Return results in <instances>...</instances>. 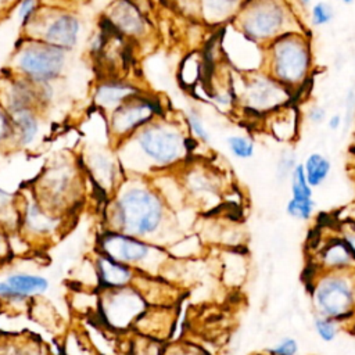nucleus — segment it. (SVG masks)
<instances>
[{"mask_svg":"<svg viewBox=\"0 0 355 355\" xmlns=\"http://www.w3.org/2000/svg\"><path fill=\"white\" fill-rule=\"evenodd\" d=\"M178 320V306H154L148 305L137 319L132 333L168 343Z\"/></svg>","mask_w":355,"mask_h":355,"instance_id":"nucleus-20","label":"nucleus"},{"mask_svg":"<svg viewBox=\"0 0 355 355\" xmlns=\"http://www.w3.org/2000/svg\"><path fill=\"white\" fill-rule=\"evenodd\" d=\"M262 118L263 128L277 141L293 143L297 140L300 133L301 112L294 101L269 112Z\"/></svg>","mask_w":355,"mask_h":355,"instance_id":"nucleus-24","label":"nucleus"},{"mask_svg":"<svg viewBox=\"0 0 355 355\" xmlns=\"http://www.w3.org/2000/svg\"><path fill=\"white\" fill-rule=\"evenodd\" d=\"M308 295L313 313L334 319L341 324L355 315V273L312 270Z\"/></svg>","mask_w":355,"mask_h":355,"instance_id":"nucleus-6","label":"nucleus"},{"mask_svg":"<svg viewBox=\"0 0 355 355\" xmlns=\"http://www.w3.org/2000/svg\"><path fill=\"white\" fill-rule=\"evenodd\" d=\"M17 3H18V0H0V18L7 15L8 12H11Z\"/></svg>","mask_w":355,"mask_h":355,"instance_id":"nucleus-47","label":"nucleus"},{"mask_svg":"<svg viewBox=\"0 0 355 355\" xmlns=\"http://www.w3.org/2000/svg\"><path fill=\"white\" fill-rule=\"evenodd\" d=\"M304 116H305V119L309 123L320 125V123H323L327 119V111H326V108L323 105L313 103V104L306 107Z\"/></svg>","mask_w":355,"mask_h":355,"instance_id":"nucleus-43","label":"nucleus"},{"mask_svg":"<svg viewBox=\"0 0 355 355\" xmlns=\"http://www.w3.org/2000/svg\"><path fill=\"white\" fill-rule=\"evenodd\" d=\"M344 326L347 327L348 331H351L352 334H355V315H354V318H352L349 322H347Z\"/></svg>","mask_w":355,"mask_h":355,"instance_id":"nucleus-49","label":"nucleus"},{"mask_svg":"<svg viewBox=\"0 0 355 355\" xmlns=\"http://www.w3.org/2000/svg\"><path fill=\"white\" fill-rule=\"evenodd\" d=\"M230 25L261 47L284 33L306 31L290 0H245Z\"/></svg>","mask_w":355,"mask_h":355,"instance_id":"nucleus-5","label":"nucleus"},{"mask_svg":"<svg viewBox=\"0 0 355 355\" xmlns=\"http://www.w3.org/2000/svg\"><path fill=\"white\" fill-rule=\"evenodd\" d=\"M8 236L10 234L0 230V259H6L11 254V243Z\"/></svg>","mask_w":355,"mask_h":355,"instance_id":"nucleus-45","label":"nucleus"},{"mask_svg":"<svg viewBox=\"0 0 355 355\" xmlns=\"http://www.w3.org/2000/svg\"><path fill=\"white\" fill-rule=\"evenodd\" d=\"M327 126L330 130H338L343 126V115L341 114H333L327 119Z\"/></svg>","mask_w":355,"mask_h":355,"instance_id":"nucleus-46","label":"nucleus"},{"mask_svg":"<svg viewBox=\"0 0 355 355\" xmlns=\"http://www.w3.org/2000/svg\"><path fill=\"white\" fill-rule=\"evenodd\" d=\"M301 165H302L305 178L312 189L322 186L327 180V178L331 172L330 158L318 151L311 153L304 159V162H301Z\"/></svg>","mask_w":355,"mask_h":355,"instance_id":"nucleus-27","label":"nucleus"},{"mask_svg":"<svg viewBox=\"0 0 355 355\" xmlns=\"http://www.w3.org/2000/svg\"><path fill=\"white\" fill-rule=\"evenodd\" d=\"M161 115H164V108L159 98L143 90L104 118L110 144L115 148L140 128Z\"/></svg>","mask_w":355,"mask_h":355,"instance_id":"nucleus-13","label":"nucleus"},{"mask_svg":"<svg viewBox=\"0 0 355 355\" xmlns=\"http://www.w3.org/2000/svg\"><path fill=\"white\" fill-rule=\"evenodd\" d=\"M68 62L69 51L21 37L6 69L35 83H55L65 75Z\"/></svg>","mask_w":355,"mask_h":355,"instance_id":"nucleus-8","label":"nucleus"},{"mask_svg":"<svg viewBox=\"0 0 355 355\" xmlns=\"http://www.w3.org/2000/svg\"><path fill=\"white\" fill-rule=\"evenodd\" d=\"M40 6V0H18V3L14 7V12L19 29L25 28L33 19Z\"/></svg>","mask_w":355,"mask_h":355,"instance_id":"nucleus-38","label":"nucleus"},{"mask_svg":"<svg viewBox=\"0 0 355 355\" xmlns=\"http://www.w3.org/2000/svg\"><path fill=\"white\" fill-rule=\"evenodd\" d=\"M103 229L121 232L165 247L184 236L178 212L164 200L150 178L125 175L104 201Z\"/></svg>","mask_w":355,"mask_h":355,"instance_id":"nucleus-1","label":"nucleus"},{"mask_svg":"<svg viewBox=\"0 0 355 355\" xmlns=\"http://www.w3.org/2000/svg\"><path fill=\"white\" fill-rule=\"evenodd\" d=\"M232 82L236 94V105L257 116H265L294 101V94L263 69L244 73L236 72V75L232 76Z\"/></svg>","mask_w":355,"mask_h":355,"instance_id":"nucleus-9","label":"nucleus"},{"mask_svg":"<svg viewBox=\"0 0 355 355\" xmlns=\"http://www.w3.org/2000/svg\"><path fill=\"white\" fill-rule=\"evenodd\" d=\"M80 17L64 6L42 4L33 19L21 29V37L39 40L65 51H73L82 35Z\"/></svg>","mask_w":355,"mask_h":355,"instance_id":"nucleus-10","label":"nucleus"},{"mask_svg":"<svg viewBox=\"0 0 355 355\" xmlns=\"http://www.w3.org/2000/svg\"><path fill=\"white\" fill-rule=\"evenodd\" d=\"M87 182L78 154L60 151L43 165L28 186L44 208L71 218L85 202Z\"/></svg>","mask_w":355,"mask_h":355,"instance_id":"nucleus-3","label":"nucleus"},{"mask_svg":"<svg viewBox=\"0 0 355 355\" xmlns=\"http://www.w3.org/2000/svg\"><path fill=\"white\" fill-rule=\"evenodd\" d=\"M262 69L295 97L309 82L313 71L312 43L308 32H288L265 46Z\"/></svg>","mask_w":355,"mask_h":355,"instance_id":"nucleus-4","label":"nucleus"},{"mask_svg":"<svg viewBox=\"0 0 355 355\" xmlns=\"http://www.w3.org/2000/svg\"><path fill=\"white\" fill-rule=\"evenodd\" d=\"M348 151H349L352 159L355 161V129H354V135H352V140H351V144L348 147Z\"/></svg>","mask_w":355,"mask_h":355,"instance_id":"nucleus-48","label":"nucleus"},{"mask_svg":"<svg viewBox=\"0 0 355 355\" xmlns=\"http://www.w3.org/2000/svg\"><path fill=\"white\" fill-rule=\"evenodd\" d=\"M316 209V202L313 198H294L290 197L286 204V214L301 222H306L313 218Z\"/></svg>","mask_w":355,"mask_h":355,"instance_id":"nucleus-33","label":"nucleus"},{"mask_svg":"<svg viewBox=\"0 0 355 355\" xmlns=\"http://www.w3.org/2000/svg\"><path fill=\"white\" fill-rule=\"evenodd\" d=\"M245 0H200V19L211 26L229 25Z\"/></svg>","mask_w":355,"mask_h":355,"instance_id":"nucleus-26","label":"nucleus"},{"mask_svg":"<svg viewBox=\"0 0 355 355\" xmlns=\"http://www.w3.org/2000/svg\"><path fill=\"white\" fill-rule=\"evenodd\" d=\"M18 202L17 193L0 186V230L11 234L18 232Z\"/></svg>","mask_w":355,"mask_h":355,"instance_id":"nucleus-28","label":"nucleus"},{"mask_svg":"<svg viewBox=\"0 0 355 355\" xmlns=\"http://www.w3.org/2000/svg\"><path fill=\"white\" fill-rule=\"evenodd\" d=\"M345 219H349V220L355 222V204L349 208V212H348V215H347V218H345Z\"/></svg>","mask_w":355,"mask_h":355,"instance_id":"nucleus-50","label":"nucleus"},{"mask_svg":"<svg viewBox=\"0 0 355 355\" xmlns=\"http://www.w3.org/2000/svg\"><path fill=\"white\" fill-rule=\"evenodd\" d=\"M143 90L144 89H141L137 83L122 76L100 78L92 92V105L103 118H105L126 100L135 97Z\"/></svg>","mask_w":355,"mask_h":355,"instance_id":"nucleus-18","label":"nucleus"},{"mask_svg":"<svg viewBox=\"0 0 355 355\" xmlns=\"http://www.w3.org/2000/svg\"><path fill=\"white\" fill-rule=\"evenodd\" d=\"M297 3H300L302 7H309L311 6V3H312V0H297Z\"/></svg>","mask_w":355,"mask_h":355,"instance_id":"nucleus-51","label":"nucleus"},{"mask_svg":"<svg viewBox=\"0 0 355 355\" xmlns=\"http://www.w3.org/2000/svg\"><path fill=\"white\" fill-rule=\"evenodd\" d=\"M93 265L97 288H119L133 286L137 276V272L133 268L98 252L94 254Z\"/></svg>","mask_w":355,"mask_h":355,"instance_id":"nucleus-25","label":"nucleus"},{"mask_svg":"<svg viewBox=\"0 0 355 355\" xmlns=\"http://www.w3.org/2000/svg\"><path fill=\"white\" fill-rule=\"evenodd\" d=\"M148 304L135 286L96 290V319L118 334H129Z\"/></svg>","mask_w":355,"mask_h":355,"instance_id":"nucleus-11","label":"nucleus"},{"mask_svg":"<svg viewBox=\"0 0 355 355\" xmlns=\"http://www.w3.org/2000/svg\"><path fill=\"white\" fill-rule=\"evenodd\" d=\"M54 94V83H35L7 69L0 73V105L8 114L22 110H39L46 114Z\"/></svg>","mask_w":355,"mask_h":355,"instance_id":"nucleus-14","label":"nucleus"},{"mask_svg":"<svg viewBox=\"0 0 355 355\" xmlns=\"http://www.w3.org/2000/svg\"><path fill=\"white\" fill-rule=\"evenodd\" d=\"M265 355H298L300 341L293 336H284L279 338L273 345L268 347Z\"/></svg>","mask_w":355,"mask_h":355,"instance_id":"nucleus-39","label":"nucleus"},{"mask_svg":"<svg viewBox=\"0 0 355 355\" xmlns=\"http://www.w3.org/2000/svg\"><path fill=\"white\" fill-rule=\"evenodd\" d=\"M297 155L291 148L283 150L280 153V157L277 159V166H276V176L279 180H286L288 179L291 171L297 165Z\"/></svg>","mask_w":355,"mask_h":355,"instance_id":"nucleus-41","label":"nucleus"},{"mask_svg":"<svg viewBox=\"0 0 355 355\" xmlns=\"http://www.w3.org/2000/svg\"><path fill=\"white\" fill-rule=\"evenodd\" d=\"M334 18V8L330 3L319 0L311 4L309 8V22L313 28H320L329 25Z\"/></svg>","mask_w":355,"mask_h":355,"instance_id":"nucleus-36","label":"nucleus"},{"mask_svg":"<svg viewBox=\"0 0 355 355\" xmlns=\"http://www.w3.org/2000/svg\"><path fill=\"white\" fill-rule=\"evenodd\" d=\"M133 286L148 305L178 306L184 297V288L162 276H151L137 272Z\"/></svg>","mask_w":355,"mask_h":355,"instance_id":"nucleus-21","label":"nucleus"},{"mask_svg":"<svg viewBox=\"0 0 355 355\" xmlns=\"http://www.w3.org/2000/svg\"><path fill=\"white\" fill-rule=\"evenodd\" d=\"M187 204L204 211L218 207L222 196V179L216 171L201 162L187 161L178 171Z\"/></svg>","mask_w":355,"mask_h":355,"instance_id":"nucleus-16","label":"nucleus"},{"mask_svg":"<svg viewBox=\"0 0 355 355\" xmlns=\"http://www.w3.org/2000/svg\"><path fill=\"white\" fill-rule=\"evenodd\" d=\"M290 193L294 198H313V189L309 186L302 165L298 162L288 176Z\"/></svg>","mask_w":355,"mask_h":355,"instance_id":"nucleus-35","label":"nucleus"},{"mask_svg":"<svg viewBox=\"0 0 355 355\" xmlns=\"http://www.w3.org/2000/svg\"><path fill=\"white\" fill-rule=\"evenodd\" d=\"M344 4H351L354 0H341Z\"/></svg>","mask_w":355,"mask_h":355,"instance_id":"nucleus-52","label":"nucleus"},{"mask_svg":"<svg viewBox=\"0 0 355 355\" xmlns=\"http://www.w3.org/2000/svg\"><path fill=\"white\" fill-rule=\"evenodd\" d=\"M49 288V280L32 272L15 270L0 279V300L25 301L42 295Z\"/></svg>","mask_w":355,"mask_h":355,"instance_id":"nucleus-22","label":"nucleus"},{"mask_svg":"<svg viewBox=\"0 0 355 355\" xmlns=\"http://www.w3.org/2000/svg\"><path fill=\"white\" fill-rule=\"evenodd\" d=\"M229 153L237 159H250L255 154L254 140L245 135H230L226 137Z\"/></svg>","mask_w":355,"mask_h":355,"instance_id":"nucleus-34","label":"nucleus"},{"mask_svg":"<svg viewBox=\"0 0 355 355\" xmlns=\"http://www.w3.org/2000/svg\"><path fill=\"white\" fill-rule=\"evenodd\" d=\"M18 232L21 239L29 244H47L61 236L69 218L57 215L44 208L33 196L28 183L17 191Z\"/></svg>","mask_w":355,"mask_h":355,"instance_id":"nucleus-12","label":"nucleus"},{"mask_svg":"<svg viewBox=\"0 0 355 355\" xmlns=\"http://www.w3.org/2000/svg\"><path fill=\"white\" fill-rule=\"evenodd\" d=\"M336 232L355 257V222L349 219H343L337 223Z\"/></svg>","mask_w":355,"mask_h":355,"instance_id":"nucleus-42","label":"nucleus"},{"mask_svg":"<svg viewBox=\"0 0 355 355\" xmlns=\"http://www.w3.org/2000/svg\"><path fill=\"white\" fill-rule=\"evenodd\" d=\"M96 252L151 276H161L171 261L165 247L107 229L97 234Z\"/></svg>","mask_w":355,"mask_h":355,"instance_id":"nucleus-7","label":"nucleus"},{"mask_svg":"<svg viewBox=\"0 0 355 355\" xmlns=\"http://www.w3.org/2000/svg\"><path fill=\"white\" fill-rule=\"evenodd\" d=\"M0 151H12V122L10 114L0 105Z\"/></svg>","mask_w":355,"mask_h":355,"instance_id":"nucleus-40","label":"nucleus"},{"mask_svg":"<svg viewBox=\"0 0 355 355\" xmlns=\"http://www.w3.org/2000/svg\"><path fill=\"white\" fill-rule=\"evenodd\" d=\"M354 273H355V272H354Z\"/></svg>","mask_w":355,"mask_h":355,"instance_id":"nucleus-53","label":"nucleus"},{"mask_svg":"<svg viewBox=\"0 0 355 355\" xmlns=\"http://www.w3.org/2000/svg\"><path fill=\"white\" fill-rule=\"evenodd\" d=\"M78 154L87 180L107 200L123 179L115 148L111 144H87Z\"/></svg>","mask_w":355,"mask_h":355,"instance_id":"nucleus-15","label":"nucleus"},{"mask_svg":"<svg viewBox=\"0 0 355 355\" xmlns=\"http://www.w3.org/2000/svg\"><path fill=\"white\" fill-rule=\"evenodd\" d=\"M164 355H211L201 345L187 341V340H176L168 341L165 344Z\"/></svg>","mask_w":355,"mask_h":355,"instance_id":"nucleus-37","label":"nucleus"},{"mask_svg":"<svg viewBox=\"0 0 355 355\" xmlns=\"http://www.w3.org/2000/svg\"><path fill=\"white\" fill-rule=\"evenodd\" d=\"M101 21L126 42L144 40L151 32L148 17L135 0H112Z\"/></svg>","mask_w":355,"mask_h":355,"instance_id":"nucleus-17","label":"nucleus"},{"mask_svg":"<svg viewBox=\"0 0 355 355\" xmlns=\"http://www.w3.org/2000/svg\"><path fill=\"white\" fill-rule=\"evenodd\" d=\"M184 126L187 129L189 136L194 140V141H200L207 144L211 139L209 136V130L200 114V111L197 108H190L186 115H184Z\"/></svg>","mask_w":355,"mask_h":355,"instance_id":"nucleus-32","label":"nucleus"},{"mask_svg":"<svg viewBox=\"0 0 355 355\" xmlns=\"http://www.w3.org/2000/svg\"><path fill=\"white\" fill-rule=\"evenodd\" d=\"M12 122V151L31 150L42 137L44 112L39 110H22L10 114Z\"/></svg>","mask_w":355,"mask_h":355,"instance_id":"nucleus-23","label":"nucleus"},{"mask_svg":"<svg viewBox=\"0 0 355 355\" xmlns=\"http://www.w3.org/2000/svg\"><path fill=\"white\" fill-rule=\"evenodd\" d=\"M166 343L144 337L136 333L129 334L126 355H164Z\"/></svg>","mask_w":355,"mask_h":355,"instance_id":"nucleus-30","label":"nucleus"},{"mask_svg":"<svg viewBox=\"0 0 355 355\" xmlns=\"http://www.w3.org/2000/svg\"><path fill=\"white\" fill-rule=\"evenodd\" d=\"M196 143L184 121L164 114L119 143L115 153L123 175L153 178L182 168Z\"/></svg>","mask_w":355,"mask_h":355,"instance_id":"nucleus-2","label":"nucleus"},{"mask_svg":"<svg viewBox=\"0 0 355 355\" xmlns=\"http://www.w3.org/2000/svg\"><path fill=\"white\" fill-rule=\"evenodd\" d=\"M175 7L180 10L182 14L200 19V0H173Z\"/></svg>","mask_w":355,"mask_h":355,"instance_id":"nucleus-44","label":"nucleus"},{"mask_svg":"<svg viewBox=\"0 0 355 355\" xmlns=\"http://www.w3.org/2000/svg\"><path fill=\"white\" fill-rule=\"evenodd\" d=\"M316 245L312 254V270L319 272H355V257L337 232Z\"/></svg>","mask_w":355,"mask_h":355,"instance_id":"nucleus-19","label":"nucleus"},{"mask_svg":"<svg viewBox=\"0 0 355 355\" xmlns=\"http://www.w3.org/2000/svg\"><path fill=\"white\" fill-rule=\"evenodd\" d=\"M311 323H312L313 333L324 344L334 343L338 338V336L344 327V324H341L340 322L326 318V316H322V315H318V313L312 315Z\"/></svg>","mask_w":355,"mask_h":355,"instance_id":"nucleus-31","label":"nucleus"},{"mask_svg":"<svg viewBox=\"0 0 355 355\" xmlns=\"http://www.w3.org/2000/svg\"><path fill=\"white\" fill-rule=\"evenodd\" d=\"M205 61L204 58H201V54L198 51H193L190 53L182 62L180 71H179V76H180V82L183 86L186 87H193L198 83V79L201 78L204 69Z\"/></svg>","mask_w":355,"mask_h":355,"instance_id":"nucleus-29","label":"nucleus"}]
</instances>
